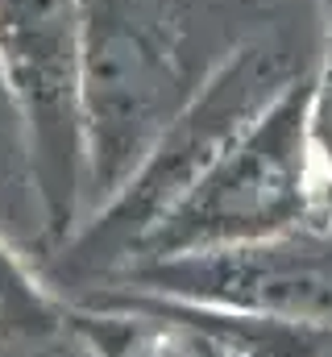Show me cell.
<instances>
[{"instance_id":"1","label":"cell","mask_w":332,"mask_h":357,"mask_svg":"<svg viewBox=\"0 0 332 357\" xmlns=\"http://www.w3.org/2000/svg\"><path fill=\"white\" fill-rule=\"evenodd\" d=\"M303 67L308 63L274 33L241 42L208 79H199L129 183L46 262V282L67 299L71 291L125 266L137 241L246 137Z\"/></svg>"},{"instance_id":"2","label":"cell","mask_w":332,"mask_h":357,"mask_svg":"<svg viewBox=\"0 0 332 357\" xmlns=\"http://www.w3.org/2000/svg\"><path fill=\"white\" fill-rule=\"evenodd\" d=\"M195 88L166 0H83V220L129 183Z\"/></svg>"},{"instance_id":"3","label":"cell","mask_w":332,"mask_h":357,"mask_svg":"<svg viewBox=\"0 0 332 357\" xmlns=\"http://www.w3.org/2000/svg\"><path fill=\"white\" fill-rule=\"evenodd\" d=\"M308 112L312 63L257 116L246 137L137 241L125 266L229 250L308 225H332L320 204Z\"/></svg>"},{"instance_id":"4","label":"cell","mask_w":332,"mask_h":357,"mask_svg":"<svg viewBox=\"0 0 332 357\" xmlns=\"http://www.w3.org/2000/svg\"><path fill=\"white\" fill-rule=\"evenodd\" d=\"M83 0H0V84L42 220V266L83 225Z\"/></svg>"},{"instance_id":"5","label":"cell","mask_w":332,"mask_h":357,"mask_svg":"<svg viewBox=\"0 0 332 357\" xmlns=\"http://www.w3.org/2000/svg\"><path fill=\"white\" fill-rule=\"evenodd\" d=\"M87 287L163 295L237 316L332 324V225H308L278 237L166 262H133Z\"/></svg>"},{"instance_id":"6","label":"cell","mask_w":332,"mask_h":357,"mask_svg":"<svg viewBox=\"0 0 332 357\" xmlns=\"http://www.w3.org/2000/svg\"><path fill=\"white\" fill-rule=\"evenodd\" d=\"M91 357H246L233 341L158 295L83 287L67 295Z\"/></svg>"},{"instance_id":"7","label":"cell","mask_w":332,"mask_h":357,"mask_svg":"<svg viewBox=\"0 0 332 357\" xmlns=\"http://www.w3.org/2000/svg\"><path fill=\"white\" fill-rule=\"evenodd\" d=\"M0 357H91L71 303L0 233Z\"/></svg>"},{"instance_id":"8","label":"cell","mask_w":332,"mask_h":357,"mask_svg":"<svg viewBox=\"0 0 332 357\" xmlns=\"http://www.w3.org/2000/svg\"><path fill=\"white\" fill-rule=\"evenodd\" d=\"M163 299V295H158ZM191 320L208 324L225 341H233L246 357H332V324L320 320H270V316H237V312H216V307H195L179 303Z\"/></svg>"},{"instance_id":"9","label":"cell","mask_w":332,"mask_h":357,"mask_svg":"<svg viewBox=\"0 0 332 357\" xmlns=\"http://www.w3.org/2000/svg\"><path fill=\"white\" fill-rule=\"evenodd\" d=\"M312 150H316V178L320 204L332 220V0H324V50L312 63Z\"/></svg>"},{"instance_id":"10","label":"cell","mask_w":332,"mask_h":357,"mask_svg":"<svg viewBox=\"0 0 332 357\" xmlns=\"http://www.w3.org/2000/svg\"><path fill=\"white\" fill-rule=\"evenodd\" d=\"M0 96H4V84H0ZM4 100H8V96H4Z\"/></svg>"}]
</instances>
